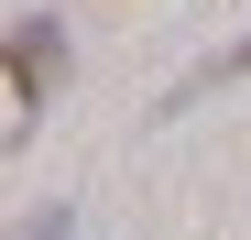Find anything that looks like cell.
Segmentation results:
<instances>
[{"instance_id": "6da1fadb", "label": "cell", "mask_w": 251, "mask_h": 240, "mask_svg": "<svg viewBox=\"0 0 251 240\" xmlns=\"http://www.w3.org/2000/svg\"><path fill=\"white\" fill-rule=\"evenodd\" d=\"M66 55H76V44H66V22H55V11H33V22H11V33H0V76H11V109H22L11 131H33V120L55 109Z\"/></svg>"}, {"instance_id": "7a4b0ae2", "label": "cell", "mask_w": 251, "mask_h": 240, "mask_svg": "<svg viewBox=\"0 0 251 240\" xmlns=\"http://www.w3.org/2000/svg\"><path fill=\"white\" fill-rule=\"evenodd\" d=\"M240 76H251V33H240V44H219V55H207V66H186L175 88L153 98V120H186L197 98H219V88H240Z\"/></svg>"}, {"instance_id": "3957f363", "label": "cell", "mask_w": 251, "mask_h": 240, "mask_svg": "<svg viewBox=\"0 0 251 240\" xmlns=\"http://www.w3.org/2000/svg\"><path fill=\"white\" fill-rule=\"evenodd\" d=\"M11 240H76V208H33V218H22Z\"/></svg>"}]
</instances>
